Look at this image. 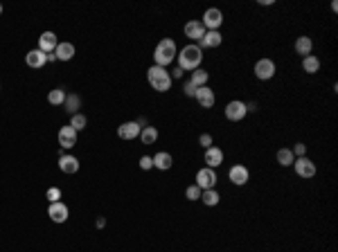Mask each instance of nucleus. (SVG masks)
<instances>
[{
	"label": "nucleus",
	"instance_id": "1",
	"mask_svg": "<svg viewBox=\"0 0 338 252\" xmlns=\"http://www.w3.org/2000/svg\"><path fill=\"white\" fill-rule=\"evenodd\" d=\"M203 61V50L199 45H185L178 54V68L181 70H199Z\"/></svg>",
	"mask_w": 338,
	"mask_h": 252
},
{
	"label": "nucleus",
	"instance_id": "2",
	"mask_svg": "<svg viewBox=\"0 0 338 252\" xmlns=\"http://www.w3.org/2000/svg\"><path fill=\"white\" fill-rule=\"evenodd\" d=\"M176 43H174L172 39H162L160 43L156 45V52H153V59H156V65H160V68H165V65H169V63L176 59Z\"/></svg>",
	"mask_w": 338,
	"mask_h": 252
},
{
	"label": "nucleus",
	"instance_id": "3",
	"mask_svg": "<svg viewBox=\"0 0 338 252\" xmlns=\"http://www.w3.org/2000/svg\"><path fill=\"white\" fill-rule=\"evenodd\" d=\"M147 79H149V83H151L153 90H158V92H167L169 88H172V77H169V72H167L165 68H160V65L149 68L147 70Z\"/></svg>",
	"mask_w": 338,
	"mask_h": 252
},
{
	"label": "nucleus",
	"instance_id": "4",
	"mask_svg": "<svg viewBox=\"0 0 338 252\" xmlns=\"http://www.w3.org/2000/svg\"><path fill=\"white\" fill-rule=\"evenodd\" d=\"M216 171L210 169V167H203V169H199V174H196V183L201 189H216Z\"/></svg>",
	"mask_w": 338,
	"mask_h": 252
},
{
	"label": "nucleus",
	"instance_id": "5",
	"mask_svg": "<svg viewBox=\"0 0 338 252\" xmlns=\"http://www.w3.org/2000/svg\"><path fill=\"white\" fill-rule=\"evenodd\" d=\"M293 169H295V174H298L300 178H304V180H309V178H314L316 176V165L309 160L307 155H304V158H298V160L293 162Z\"/></svg>",
	"mask_w": 338,
	"mask_h": 252
},
{
	"label": "nucleus",
	"instance_id": "6",
	"mask_svg": "<svg viewBox=\"0 0 338 252\" xmlns=\"http://www.w3.org/2000/svg\"><path fill=\"white\" fill-rule=\"evenodd\" d=\"M246 115H248V108H246V104L239 102V99H235V102H230L225 106V117L230 122H241Z\"/></svg>",
	"mask_w": 338,
	"mask_h": 252
},
{
	"label": "nucleus",
	"instance_id": "7",
	"mask_svg": "<svg viewBox=\"0 0 338 252\" xmlns=\"http://www.w3.org/2000/svg\"><path fill=\"white\" fill-rule=\"evenodd\" d=\"M203 27L205 29H210V32H219V27H221V23H223V14H221L219 9H207L205 14H203Z\"/></svg>",
	"mask_w": 338,
	"mask_h": 252
},
{
	"label": "nucleus",
	"instance_id": "8",
	"mask_svg": "<svg viewBox=\"0 0 338 252\" xmlns=\"http://www.w3.org/2000/svg\"><path fill=\"white\" fill-rule=\"evenodd\" d=\"M255 74H257V79H262V81L273 79L275 77V63L270 61V59H260V61L255 63Z\"/></svg>",
	"mask_w": 338,
	"mask_h": 252
},
{
	"label": "nucleus",
	"instance_id": "9",
	"mask_svg": "<svg viewBox=\"0 0 338 252\" xmlns=\"http://www.w3.org/2000/svg\"><path fill=\"white\" fill-rule=\"evenodd\" d=\"M140 131H142V126L137 122H124V124H120L118 135L122 140H135V137H140Z\"/></svg>",
	"mask_w": 338,
	"mask_h": 252
},
{
	"label": "nucleus",
	"instance_id": "10",
	"mask_svg": "<svg viewBox=\"0 0 338 252\" xmlns=\"http://www.w3.org/2000/svg\"><path fill=\"white\" fill-rule=\"evenodd\" d=\"M48 216L52 218L54 223H66V221H68V207H66L61 200H59V203H50Z\"/></svg>",
	"mask_w": 338,
	"mask_h": 252
},
{
	"label": "nucleus",
	"instance_id": "11",
	"mask_svg": "<svg viewBox=\"0 0 338 252\" xmlns=\"http://www.w3.org/2000/svg\"><path fill=\"white\" fill-rule=\"evenodd\" d=\"M57 45H59V41H57V34L54 32H43V34L39 36V50L45 54H52L54 50H57Z\"/></svg>",
	"mask_w": 338,
	"mask_h": 252
},
{
	"label": "nucleus",
	"instance_id": "12",
	"mask_svg": "<svg viewBox=\"0 0 338 252\" xmlns=\"http://www.w3.org/2000/svg\"><path fill=\"white\" fill-rule=\"evenodd\" d=\"M59 144L64 146V149H72L74 144H77V131H74L72 126H61L59 131Z\"/></svg>",
	"mask_w": 338,
	"mask_h": 252
},
{
	"label": "nucleus",
	"instance_id": "13",
	"mask_svg": "<svg viewBox=\"0 0 338 252\" xmlns=\"http://www.w3.org/2000/svg\"><path fill=\"white\" fill-rule=\"evenodd\" d=\"M194 99L201 104L203 108H212V106H214V90H212V88H207V86H201L199 90H196Z\"/></svg>",
	"mask_w": 338,
	"mask_h": 252
},
{
	"label": "nucleus",
	"instance_id": "14",
	"mask_svg": "<svg viewBox=\"0 0 338 252\" xmlns=\"http://www.w3.org/2000/svg\"><path fill=\"white\" fill-rule=\"evenodd\" d=\"M185 36L192 41H201L203 36H205V27H203L201 20H190V23L185 25Z\"/></svg>",
	"mask_w": 338,
	"mask_h": 252
},
{
	"label": "nucleus",
	"instance_id": "15",
	"mask_svg": "<svg viewBox=\"0 0 338 252\" xmlns=\"http://www.w3.org/2000/svg\"><path fill=\"white\" fill-rule=\"evenodd\" d=\"M228 178H230L235 185H239V187H241V185H246V183H248V178H250V171L246 169L244 165H235L230 171H228Z\"/></svg>",
	"mask_w": 338,
	"mask_h": 252
},
{
	"label": "nucleus",
	"instance_id": "16",
	"mask_svg": "<svg viewBox=\"0 0 338 252\" xmlns=\"http://www.w3.org/2000/svg\"><path fill=\"white\" fill-rule=\"evenodd\" d=\"M203 160H205V165L210 167V169H214V167H219L221 162H223V151H221L219 146H210V149H205Z\"/></svg>",
	"mask_w": 338,
	"mask_h": 252
},
{
	"label": "nucleus",
	"instance_id": "17",
	"mask_svg": "<svg viewBox=\"0 0 338 252\" xmlns=\"http://www.w3.org/2000/svg\"><path fill=\"white\" fill-rule=\"evenodd\" d=\"M25 63H27L30 68H43L45 63H48V54L41 52V50H30L27 57H25Z\"/></svg>",
	"mask_w": 338,
	"mask_h": 252
},
{
	"label": "nucleus",
	"instance_id": "18",
	"mask_svg": "<svg viewBox=\"0 0 338 252\" xmlns=\"http://www.w3.org/2000/svg\"><path fill=\"white\" fill-rule=\"evenodd\" d=\"M59 169L64 171V174H77L79 171V160L74 158V155H59Z\"/></svg>",
	"mask_w": 338,
	"mask_h": 252
},
{
	"label": "nucleus",
	"instance_id": "19",
	"mask_svg": "<svg viewBox=\"0 0 338 252\" xmlns=\"http://www.w3.org/2000/svg\"><path fill=\"white\" fill-rule=\"evenodd\" d=\"M311 50H314V41L309 39V36H298V41H295V52L304 59L311 54Z\"/></svg>",
	"mask_w": 338,
	"mask_h": 252
},
{
	"label": "nucleus",
	"instance_id": "20",
	"mask_svg": "<svg viewBox=\"0 0 338 252\" xmlns=\"http://www.w3.org/2000/svg\"><path fill=\"white\" fill-rule=\"evenodd\" d=\"M54 54H57L59 61H70V59L74 57V45L68 43V41H66V43H59L57 50H54Z\"/></svg>",
	"mask_w": 338,
	"mask_h": 252
},
{
	"label": "nucleus",
	"instance_id": "21",
	"mask_svg": "<svg viewBox=\"0 0 338 252\" xmlns=\"http://www.w3.org/2000/svg\"><path fill=\"white\" fill-rule=\"evenodd\" d=\"M153 160V167H158V169H162V171H167V169H172V165H174V160H172V155L169 153H165V151H160V153H156L151 158Z\"/></svg>",
	"mask_w": 338,
	"mask_h": 252
},
{
	"label": "nucleus",
	"instance_id": "22",
	"mask_svg": "<svg viewBox=\"0 0 338 252\" xmlns=\"http://www.w3.org/2000/svg\"><path fill=\"white\" fill-rule=\"evenodd\" d=\"M223 36L221 32H205V36L201 39V48H219Z\"/></svg>",
	"mask_w": 338,
	"mask_h": 252
},
{
	"label": "nucleus",
	"instance_id": "23",
	"mask_svg": "<svg viewBox=\"0 0 338 252\" xmlns=\"http://www.w3.org/2000/svg\"><path fill=\"white\" fill-rule=\"evenodd\" d=\"M302 70L307 74H316L320 70V59L314 57V54H309V57L302 59Z\"/></svg>",
	"mask_w": 338,
	"mask_h": 252
},
{
	"label": "nucleus",
	"instance_id": "24",
	"mask_svg": "<svg viewBox=\"0 0 338 252\" xmlns=\"http://www.w3.org/2000/svg\"><path fill=\"white\" fill-rule=\"evenodd\" d=\"M201 200L207 207H214V205H219V191H216V189H203Z\"/></svg>",
	"mask_w": 338,
	"mask_h": 252
},
{
	"label": "nucleus",
	"instance_id": "25",
	"mask_svg": "<svg viewBox=\"0 0 338 252\" xmlns=\"http://www.w3.org/2000/svg\"><path fill=\"white\" fill-rule=\"evenodd\" d=\"M207 79H210V74L205 72V70H194V72H192V79H190V83L192 86H196V88H201V86H205L207 83Z\"/></svg>",
	"mask_w": 338,
	"mask_h": 252
},
{
	"label": "nucleus",
	"instance_id": "26",
	"mask_svg": "<svg viewBox=\"0 0 338 252\" xmlns=\"http://www.w3.org/2000/svg\"><path fill=\"white\" fill-rule=\"evenodd\" d=\"M140 140H142V144H153L158 140V131L153 126H144L142 131H140Z\"/></svg>",
	"mask_w": 338,
	"mask_h": 252
},
{
	"label": "nucleus",
	"instance_id": "27",
	"mask_svg": "<svg viewBox=\"0 0 338 252\" xmlns=\"http://www.w3.org/2000/svg\"><path fill=\"white\" fill-rule=\"evenodd\" d=\"M64 106H66V111H68L70 115H74V113L79 111V106H81V99H79V95H66Z\"/></svg>",
	"mask_w": 338,
	"mask_h": 252
},
{
	"label": "nucleus",
	"instance_id": "28",
	"mask_svg": "<svg viewBox=\"0 0 338 252\" xmlns=\"http://www.w3.org/2000/svg\"><path fill=\"white\" fill-rule=\"evenodd\" d=\"M277 162H279L282 167L293 165V162H295L293 151H291V149H279V151H277Z\"/></svg>",
	"mask_w": 338,
	"mask_h": 252
},
{
	"label": "nucleus",
	"instance_id": "29",
	"mask_svg": "<svg viewBox=\"0 0 338 252\" xmlns=\"http://www.w3.org/2000/svg\"><path fill=\"white\" fill-rule=\"evenodd\" d=\"M48 102L52 104V106H59V104H64V102H66V92H64V88H54V90H50Z\"/></svg>",
	"mask_w": 338,
	"mask_h": 252
},
{
	"label": "nucleus",
	"instance_id": "30",
	"mask_svg": "<svg viewBox=\"0 0 338 252\" xmlns=\"http://www.w3.org/2000/svg\"><path fill=\"white\" fill-rule=\"evenodd\" d=\"M70 126H72L74 131H81V128H86V115H81V113H74L72 120H70Z\"/></svg>",
	"mask_w": 338,
	"mask_h": 252
},
{
	"label": "nucleus",
	"instance_id": "31",
	"mask_svg": "<svg viewBox=\"0 0 338 252\" xmlns=\"http://www.w3.org/2000/svg\"><path fill=\"white\" fill-rule=\"evenodd\" d=\"M201 194H203V189L199 187V185H190V187H187V191H185L187 200H199V198H201Z\"/></svg>",
	"mask_w": 338,
	"mask_h": 252
},
{
	"label": "nucleus",
	"instance_id": "32",
	"mask_svg": "<svg viewBox=\"0 0 338 252\" xmlns=\"http://www.w3.org/2000/svg\"><path fill=\"white\" fill-rule=\"evenodd\" d=\"M45 196H48L50 203H59V200H61V189L59 187H50Z\"/></svg>",
	"mask_w": 338,
	"mask_h": 252
},
{
	"label": "nucleus",
	"instance_id": "33",
	"mask_svg": "<svg viewBox=\"0 0 338 252\" xmlns=\"http://www.w3.org/2000/svg\"><path fill=\"white\" fill-rule=\"evenodd\" d=\"M293 155H298V158H304V155H307V144H302V142H298V144L293 146Z\"/></svg>",
	"mask_w": 338,
	"mask_h": 252
},
{
	"label": "nucleus",
	"instance_id": "34",
	"mask_svg": "<svg viewBox=\"0 0 338 252\" xmlns=\"http://www.w3.org/2000/svg\"><path fill=\"white\" fill-rule=\"evenodd\" d=\"M199 144H201L203 149H210V146H212V135H210V133H203V135L199 137Z\"/></svg>",
	"mask_w": 338,
	"mask_h": 252
},
{
	"label": "nucleus",
	"instance_id": "35",
	"mask_svg": "<svg viewBox=\"0 0 338 252\" xmlns=\"http://www.w3.org/2000/svg\"><path fill=\"white\" fill-rule=\"evenodd\" d=\"M151 167H153V160H151V158H147V155H142V158H140V169L149 171Z\"/></svg>",
	"mask_w": 338,
	"mask_h": 252
},
{
	"label": "nucleus",
	"instance_id": "36",
	"mask_svg": "<svg viewBox=\"0 0 338 252\" xmlns=\"http://www.w3.org/2000/svg\"><path fill=\"white\" fill-rule=\"evenodd\" d=\"M183 88H185V95H190V97H194V95H196V90H199V88H196V86H192L190 81H185V86H183Z\"/></svg>",
	"mask_w": 338,
	"mask_h": 252
},
{
	"label": "nucleus",
	"instance_id": "37",
	"mask_svg": "<svg viewBox=\"0 0 338 252\" xmlns=\"http://www.w3.org/2000/svg\"><path fill=\"white\" fill-rule=\"evenodd\" d=\"M181 74H183V72H181V68H176L172 74H169V77H172V81H174V79H181Z\"/></svg>",
	"mask_w": 338,
	"mask_h": 252
},
{
	"label": "nucleus",
	"instance_id": "38",
	"mask_svg": "<svg viewBox=\"0 0 338 252\" xmlns=\"http://www.w3.org/2000/svg\"><path fill=\"white\" fill-rule=\"evenodd\" d=\"M104 225H106V221H104V218L99 216V218H97V228H104Z\"/></svg>",
	"mask_w": 338,
	"mask_h": 252
},
{
	"label": "nucleus",
	"instance_id": "39",
	"mask_svg": "<svg viewBox=\"0 0 338 252\" xmlns=\"http://www.w3.org/2000/svg\"><path fill=\"white\" fill-rule=\"evenodd\" d=\"M0 14H2V5H0Z\"/></svg>",
	"mask_w": 338,
	"mask_h": 252
}]
</instances>
